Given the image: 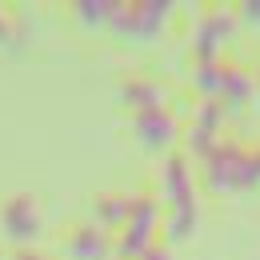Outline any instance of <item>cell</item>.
Here are the masks:
<instances>
[{
    "label": "cell",
    "mask_w": 260,
    "mask_h": 260,
    "mask_svg": "<svg viewBox=\"0 0 260 260\" xmlns=\"http://www.w3.org/2000/svg\"><path fill=\"white\" fill-rule=\"evenodd\" d=\"M208 160V184L212 188H248V184H260V152H248L244 144H232V140H220L212 144V152L204 156Z\"/></svg>",
    "instance_id": "cell-1"
},
{
    "label": "cell",
    "mask_w": 260,
    "mask_h": 260,
    "mask_svg": "<svg viewBox=\"0 0 260 260\" xmlns=\"http://www.w3.org/2000/svg\"><path fill=\"white\" fill-rule=\"evenodd\" d=\"M172 4H156V0H140V4H112V16H108V28L124 40H152L160 32V24L168 20Z\"/></svg>",
    "instance_id": "cell-2"
},
{
    "label": "cell",
    "mask_w": 260,
    "mask_h": 260,
    "mask_svg": "<svg viewBox=\"0 0 260 260\" xmlns=\"http://www.w3.org/2000/svg\"><path fill=\"white\" fill-rule=\"evenodd\" d=\"M152 236H156V204L152 200H132L128 220L120 224V240L112 244V252L120 260H140L152 248Z\"/></svg>",
    "instance_id": "cell-3"
},
{
    "label": "cell",
    "mask_w": 260,
    "mask_h": 260,
    "mask_svg": "<svg viewBox=\"0 0 260 260\" xmlns=\"http://www.w3.org/2000/svg\"><path fill=\"white\" fill-rule=\"evenodd\" d=\"M0 232L12 244H32L40 236V204L28 192H12L0 204Z\"/></svg>",
    "instance_id": "cell-4"
},
{
    "label": "cell",
    "mask_w": 260,
    "mask_h": 260,
    "mask_svg": "<svg viewBox=\"0 0 260 260\" xmlns=\"http://www.w3.org/2000/svg\"><path fill=\"white\" fill-rule=\"evenodd\" d=\"M64 248H68L72 260H108L112 236H108L100 224H76V228H68Z\"/></svg>",
    "instance_id": "cell-5"
},
{
    "label": "cell",
    "mask_w": 260,
    "mask_h": 260,
    "mask_svg": "<svg viewBox=\"0 0 260 260\" xmlns=\"http://www.w3.org/2000/svg\"><path fill=\"white\" fill-rule=\"evenodd\" d=\"M136 136L144 140V148H168L176 136V120L168 116V108H140L136 112Z\"/></svg>",
    "instance_id": "cell-6"
},
{
    "label": "cell",
    "mask_w": 260,
    "mask_h": 260,
    "mask_svg": "<svg viewBox=\"0 0 260 260\" xmlns=\"http://www.w3.org/2000/svg\"><path fill=\"white\" fill-rule=\"evenodd\" d=\"M228 32H232V16L228 12H212L200 24V32H196V56H200V64H212L216 60L220 40H228Z\"/></svg>",
    "instance_id": "cell-7"
},
{
    "label": "cell",
    "mask_w": 260,
    "mask_h": 260,
    "mask_svg": "<svg viewBox=\"0 0 260 260\" xmlns=\"http://www.w3.org/2000/svg\"><path fill=\"white\" fill-rule=\"evenodd\" d=\"M128 208H132V200H128V196H116V192L96 196V216H100V228H104V232H108V228H120L124 220H128Z\"/></svg>",
    "instance_id": "cell-8"
},
{
    "label": "cell",
    "mask_w": 260,
    "mask_h": 260,
    "mask_svg": "<svg viewBox=\"0 0 260 260\" xmlns=\"http://www.w3.org/2000/svg\"><path fill=\"white\" fill-rule=\"evenodd\" d=\"M120 96L128 100L136 112H140V108H160V88H156L152 80H124V84H120Z\"/></svg>",
    "instance_id": "cell-9"
},
{
    "label": "cell",
    "mask_w": 260,
    "mask_h": 260,
    "mask_svg": "<svg viewBox=\"0 0 260 260\" xmlns=\"http://www.w3.org/2000/svg\"><path fill=\"white\" fill-rule=\"evenodd\" d=\"M248 92H252V76H244V72H228L224 88H220V104H224L228 112H240V104H244Z\"/></svg>",
    "instance_id": "cell-10"
},
{
    "label": "cell",
    "mask_w": 260,
    "mask_h": 260,
    "mask_svg": "<svg viewBox=\"0 0 260 260\" xmlns=\"http://www.w3.org/2000/svg\"><path fill=\"white\" fill-rule=\"evenodd\" d=\"M112 4H116V0H80V4H72V12H76V20H80V24H92V28H108Z\"/></svg>",
    "instance_id": "cell-11"
},
{
    "label": "cell",
    "mask_w": 260,
    "mask_h": 260,
    "mask_svg": "<svg viewBox=\"0 0 260 260\" xmlns=\"http://www.w3.org/2000/svg\"><path fill=\"white\" fill-rule=\"evenodd\" d=\"M224 76H228V68L220 64V60H212V64H200V72H196V88H200L208 100H220Z\"/></svg>",
    "instance_id": "cell-12"
},
{
    "label": "cell",
    "mask_w": 260,
    "mask_h": 260,
    "mask_svg": "<svg viewBox=\"0 0 260 260\" xmlns=\"http://www.w3.org/2000/svg\"><path fill=\"white\" fill-rule=\"evenodd\" d=\"M16 40V32H12V20H8V12L0 8V44H12Z\"/></svg>",
    "instance_id": "cell-13"
},
{
    "label": "cell",
    "mask_w": 260,
    "mask_h": 260,
    "mask_svg": "<svg viewBox=\"0 0 260 260\" xmlns=\"http://www.w3.org/2000/svg\"><path fill=\"white\" fill-rule=\"evenodd\" d=\"M12 260H52V256H44V252H36V248H20Z\"/></svg>",
    "instance_id": "cell-14"
},
{
    "label": "cell",
    "mask_w": 260,
    "mask_h": 260,
    "mask_svg": "<svg viewBox=\"0 0 260 260\" xmlns=\"http://www.w3.org/2000/svg\"><path fill=\"white\" fill-rule=\"evenodd\" d=\"M140 260H172V256H168V248H156V244H152V248H148Z\"/></svg>",
    "instance_id": "cell-15"
},
{
    "label": "cell",
    "mask_w": 260,
    "mask_h": 260,
    "mask_svg": "<svg viewBox=\"0 0 260 260\" xmlns=\"http://www.w3.org/2000/svg\"><path fill=\"white\" fill-rule=\"evenodd\" d=\"M244 16H248V20H260V4H244Z\"/></svg>",
    "instance_id": "cell-16"
},
{
    "label": "cell",
    "mask_w": 260,
    "mask_h": 260,
    "mask_svg": "<svg viewBox=\"0 0 260 260\" xmlns=\"http://www.w3.org/2000/svg\"><path fill=\"white\" fill-rule=\"evenodd\" d=\"M0 260H4V256H0Z\"/></svg>",
    "instance_id": "cell-17"
}]
</instances>
